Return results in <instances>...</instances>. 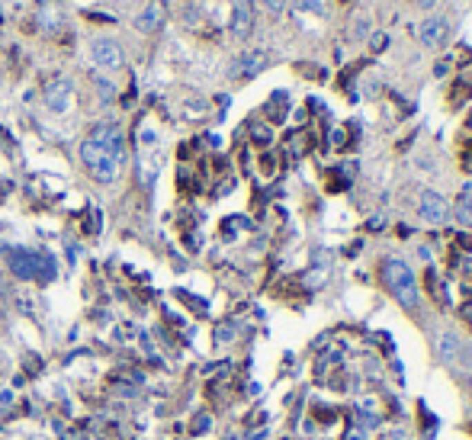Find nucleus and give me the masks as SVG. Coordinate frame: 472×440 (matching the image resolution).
Segmentation results:
<instances>
[{
    "label": "nucleus",
    "mask_w": 472,
    "mask_h": 440,
    "mask_svg": "<svg viewBox=\"0 0 472 440\" xmlns=\"http://www.w3.org/2000/svg\"><path fill=\"white\" fill-rule=\"evenodd\" d=\"M446 36H450V23H446L444 17H427L424 23H421V42H424L427 48L444 46Z\"/></svg>",
    "instance_id": "9"
},
{
    "label": "nucleus",
    "mask_w": 472,
    "mask_h": 440,
    "mask_svg": "<svg viewBox=\"0 0 472 440\" xmlns=\"http://www.w3.org/2000/svg\"><path fill=\"white\" fill-rule=\"evenodd\" d=\"M164 17H167V7L161 0H151L148 7L141 10V17L135 19V29H139V32H155V29L164 23Z\"/></svg>",
    "instance_id": "10"
},
{
    "label": "nucleus",
    "mask_w": 472,
    "mask_h": 440,
    "mask_svg": "<svg viewBox=\"0 0 472 440\" xmlns=\"http://www.w3.org/2000/svg\"><path fill=\"white\" fill-rule=\"evenodd\" d=\"M81 161H83V168L90 170V177L97 180V183H112V180L119 177L122 158L110 154V151L103 148V145H97L93 139L81 141Z\"/></svg>",
    "instance_id": "1"
},
{
    "label": "nucleus",
    "mask_w": 472,
    "mask_h": 440,
    "mask_svg": "<svg viewBox=\"0 0 472 440\" xmlns=\"http://www.w3.org/2000/svg\"><path fill=\"white\" fill-rule=\"evenodd\" d=\"M90 55H93V61H97V68H106V71H116V68H122V61H126L122 46L116 39H97L90 46Z\"/></svg>",
    "instance_id": "3"
},
{
    "label": "nucleus",
    "mask_w": 472,
    "mask_h": 440,
    "mask_svg": "<svg viewBox=\"0 0 472 440\" xmlns=\"http://www.w3.org/2000/svg\"><path fill=\"white\" fill-rule=\"evenodd\" d=\"M456 212H460V219H463V222H472V187H466L463 193H460Z\"/></svg>",
    "instance_id": "12"
},
{
    "label": "nucleus",
    "mask_w": 472,
    "mask_h": 440,
    "mask_svg": "<svg viewBox=\"0 0 472 440\" xmlns=\"http://www.w3.org/2000/svg\"><path fill=\"white\" fill-rule=\"evenodd\" d=\"M440 354H444L446 360H453V357L460 354V341H456V337H450V334H446L444 341H440Z\"/></svg>",
    "instance_id": "13"
},
{
    "label": "nucleus",
    "mask_w": 472,
    "mask_h": 440,
    "mask_svg": "<svg viewBox=\"0 0 472 440\" xmlns=\"http://www.w3.org/2000/svg\"><path fill=\"white\" fill-rule=\"evenodd\" d=\"M386 42H389V39L382 36V32H380V36H373V39H370V46L376 48V52H380V48H386Z\"/></svg>",
    "instance_id": "17"
},
{
    "label": "nucleus",
    "mask_w": 472,
    "mask_h": 440,
    "mask_svg": "<svg viewBox=\"0 0 472 440\" xmlns=\"http://www.w3.org/2000/svg\"><path fill=\"white\" fill-rule=\"evenodd\" d=\"M254 29V7L250 0H235L232 7V36L235 39H248Z\"/></svg>",
    "instance_id": "6"
},
{
    "label": "nucleus",
    "mask_w": 472,
    "mask_h": 440,
    "mask_svg": "<svg viewBox=\"0 0 472 440\" xmlns=\"http://www.w3.org/2000/svg\"><path fill=\"white\" fill-rule=\"evenodd\" d=\"M417 209H421V219H424V222H434V225L446 222V216H450L446 199L440 197V193H431V190L421 197V206H417Z\"/></svg>",
    "instance_id": "7"
},
{
    "label": "nucleus",
    "mask_w": 472,
    "mask_h": 440,
    "mask_svg": "<svg viewBox=\"0 0 472 440\" xmlns=\"http://www.w3.org/2000/svg\"><path fill=\"white\" fill-rule=\"evenodd\" d=\"M250 135H254V141H257V145H270V139H273V132H270L267 126H254V129H250Z\"/></svg>",
    "instance_id": "14"
},
{
    "label": "nucleus",
    "mask_w": 472,
    "mask_h": 440,
    "mask_svg": "<svg viewBox=\"0 0 472 440\" xmlns=\"http://www.w3.org/2000/svg\"><path fill=\"white\" fill-rule=\"evenodd\" d=\"M286 106H289L286 94H283V90H277V94L270 97V103H267V116L273 122H283V119H286Z\"/></svg>",
    "instance_id": "11"
},
{
    "label": "nucleus",
    "mask_w": 472,
    "mask_h": 440,
    "mask_svg": "<svg viewBox=\"0 0 472 440\" xmlns=\"http://www.w3.org/2000/svg\"><path fill=\"white\" fill-rule=\"evenodd\" d=\"M382 283H386V290H389L405 309H415L417 306V280L408 263L386 261L382 263Z\"/></svg>",
    "instance_id": "2"
},
{
    "label": "nucleus",
    "mask_w": 472,
    "mask_h": 440,
    "mask_svg": "<svg viewBox=\"0 0 472 440\" xmlns=\"http://www.w3.org/2000/svg\"><path fill=\"white\" fill-rule=\"evenodd\" d=\"M46 106L52 112H68V106H71V81H65V77L52 81L46 87Z\"/></svg>",
    "instance_id": "8"
},
{
    "label": "nucleus",
    "mask_w": 472,
    "mask_h": 440,
    "mask_svg": "<svg viewBox=\"0 0 472 440\" xmlns=\"http://www.w3.org/2000/svg\"><path fill=\"white\" fill-rule=\"evenodd\" d=\"M264 7L273 10V13H283V7H286V0H264Z\"/></svg>",
    "instance_id": "16"
},
{
    "label": "nucleus",
    "mask_w": 472,
    "mask_h": 440,
    "mask_svg": "<svg viewBox=\"0 0 472 440\" xmlns=\"http://www.w3.org/2000/svg\"><path fill=\"white\" fill-rule=\"evenodd\" d=\"M97 90H100V100H106V103H110L112 97H116V87H112L110 81H103V77L97 81Z\"/></svg>",
    "instance_id": "15"
},
{
    "label": "nucleus",
    "mask_w": 472,
    "mask_h": 440,
    "mask_svg": "<svg viewBox=\"0 0 472 440\" xmlns=\"http://www.w3.org/2000/svg\"><path fill=\"white\" fill-rule=\"evenodd\" d=\"M90 139L97 141V145H103L110 154H116V158L126 161V139H122L119 126H112V122H110V126H97Z\"/></svg>",
    "instance_id": "5"
},
{
    "label": "nucleus",
    "mask_w": 472,
    "mask_h": 440,
    "mask_svg": "<svg viewBox=\"0 0 472 440\" xmlns=\"http://www.w3.org/2000/svg\"><path fill=\"white\" fill-rule=\"evenodd\" d=\"M411 3H415V7H434V3H437V0H411Z\"/></svg>",
    "instance_id": "19"
},
{
    "label": "nucleus",
    "mask_w": 472,
    "mask_h": 440,
    "mask_svg": "<svg viewBox=\"0 0 472 440\" xmlns=\"http://www.w3.org/2000/svg\"><path fill=\"white\" fill-rule=\"evenodd\" d=\"M267 61H270V55L264 52V48H250V52H244V55L238 58L232 65V77H254V74H260L264 68H267Z\"/></svg>",
    "instance_id": "4"
},
{
    "label": "nucleus",
    "mask_w": 472,
    "mask_h": 440,
    "mask_svg": "<svg viewBox=\"0 0 472 440\" xmlns=\"http://www.w3.org/2000/svg\"><path fill=\"white\" fill-rule=\"evenodd\" d=\"M0 405H3V408H7V405H13V392H7V389H3V392H0Z\"/></svg>",
    "instance_id": "18"
}]
</instances>
